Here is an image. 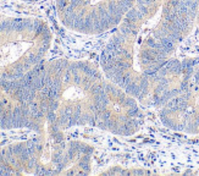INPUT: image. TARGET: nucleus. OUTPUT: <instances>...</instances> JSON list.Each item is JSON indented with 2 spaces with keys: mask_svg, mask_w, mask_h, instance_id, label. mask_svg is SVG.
Instances as JSON below:
<instances>
[{
  "mask_svg": "<svg viewBox=\"0 0 199 176\" xmlns=\"http://www.w3.org/2000/svg\"><path fill=\"white\" fill-rule=\"evenodd\" d=\"M134 0H56V11L66 28L83 34L114 29Z\"/></svg>",
  "mask_w": 199,
  "mask_h": 176,
  "instance_id": "f03ea898",
  "label": "nucleus"
},
{
  "mask_svg": "<svg viewBox=\"0 0 199 176\" xmlns=\"http://www.w3.org/2000/svg\"><path fill=\"white\" fill-rule=\"evenodd\" d=\"M51 39L50 28L42 19L0 15V88L5 91L43 65Z\"/></svg>",
  "mask_w": 199,
  "mask_h": 176,
  "instance_id": "f257e3e1",
  "label": "nucleus"
},
{
  "mask_svg": "<svg viewBox=\"0 0 199 176\" xmlns=\"http://www.w3.org/2000/svg\"><path fill=\"white\" fill-rule=\"evenodd\" d=\"M21 1H26V3H37V1H40V0H21Z\"/></svg>",
  "mask_w": 199,
  "mask_h": 176,
  "instance_id": "7ed1b4c3",
  "label": "nucleus"
}]
</instances>
